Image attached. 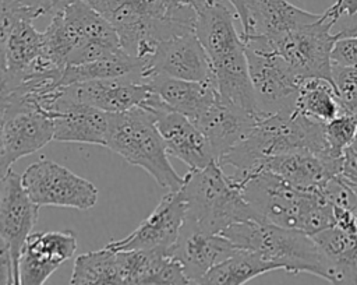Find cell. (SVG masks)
Returning a JSON list of instances; mask_svg holds the SVG:
<instances>
[{
	"instance_id": "1",
	"label": "cell",
	"mask_w": 357,
	"mask_h": 285,
	"mask_svg": "<svg viewBox=\"0 0 357 285\" xmlns=\"http://www.w3.org/2000/svg\"><path fill=\"white\" fill-rule=\"evenodd\" d=\"M195 32L212 68L219 94L262 119L265 115L257 102L250 78L245 43L234 27V14L223 0H198L195 3Z\"/></svg>"
},
{
	"instance_id": "2",
	"label": "cell",
	"mask_w": 357,
	"mask_h": 285,
	"mask_svg": "<svg viewBox=\"0 0 357 285\" xmlns=\"http://www.w3.org/2000/svg\"><path fill=\"white\" fill-rule=\"evenodd\" d=\"M230 177L261 221L311 236L335 225V208L319 190L294 187L262 166Z\"/></svg>"
},
{
	"instance_id": "3",
	"label": "cell",
	"mask_w": 357,
	"mask_h": 285,
	"mask_svg": "<svg viewBox=\"0 0 357 285\" xmlns=\"http://www.w3.org/2000/svg\"><path fill=\"white\" fill-rule=\"evenodd\" d=\"M119 34L121 48L146 60L158 43L195 31V0H85Z\"/></svg>"
},
{
	"instance_id": "4",
	"label": "cell",
	"mask_w": 357,
	"mask_h": 285,
	"mask_svg": "<svg viewBox=\"0 0 357 285\" xmlns=\"http://www.w3.org/2000/svg\"><path fill=\"white\" fill-rule=\"evenodd\" d=\"M43 35L46 56L61 70L126 52L114 27L85 0L63 3Z\"/></svg>"
},
{
	"instance_id": "5",
	"label": "cell",
	"mask_w": 357,
	"mask_h": 285,
	"mask_svg": "<svg viewBox=\"0 0 357 285\" xmlns=\"http://www.w3.org/2000/svg\"><path fill=\"white\" fill-rule=\"evenodd\" d=\"M291 152L332 156L325 140L324 123L296 109L268 115L255 123L250 133L219 161V165L245 172L261 166L272 156Z\"/></svg>"
},
{
	"instance_id": "6",
	"label": "cell",
	"mask_w": 357,
	"mask_h": 285,
	"mask_svg": "<svg viewBox=\"0 0 357 285\" xmlns=\"http://www.w3.org/2000/svg\"><path fill=\"white\" fill-rule=\"evenodd\" d=\"M238 249L255 253L290 274L307 272L326 281L321 251L311 235L259 219L233 224L222 232Z\"/></svg>"
},
{
	"instance_id": "7",
	"label": "cell",
	"mask_w": 357,
	"mask_h": 285,
	"mask_svg": "<svg viewBox=\"0 0 357 285\" xmlns=\"http://www.w3.org/2000/svg\"><path fill=\"white\" fill-rule=\"evenodd\" d=\"M180 190L187 204L185 218L208 233H222L233 224L259 219L218 162L190 169Z\"/></svg>"
},
{
	"instance_id": "8",
	"label": "cell",
	"mask_w": 357,
	"mask_h": 285,
	"mask_svg": "<svg viewBox=\"0 0 357 285\" xmlns=\"http://www.w3.org/2000/svg\"><path fill=\"white\" fill-rule=\"evenodd\" d=\"M106 147L128 163L146 170L160 187L169 191L181 189L184 176H180L170 163L165 141L152 113L146 109L110 113Z\"/></svg>"
},
{
	"instance_id": "9",
	"label": "cell",
	"mask_w": 357,
	"mask_h": 285,
	"mask_svg": "<svg viewBox=\"0 0 357 285\" xmlns=\"http://www.w3.org/2000/svg\"><path fill=\"white\" fill-rule=\"evenodd\" d=\"M35 15L15 0H1V87L59 68L46 56L45 35L33 27Z\"/></svg>"
},
{
	"instance_id": "10",
	"label": "cell",
	"mask_w": 357,
	"mask_h": 285,
	"mask_svg": "<svg viewBox=\"0 0 357 285\" xmlns=\"http://www.w3.org/2000/svg\"><path fill=\"white\" fill-rule=\"evenodd\" d=\"M243 39L250 78L259 109L265 115L294 110L304 80L273 49L266 36L250 35L243 36Z\"/></svg>"
},
{
	"instance_id": "11",
	"label": "cell",
	"mask_w": 357,
	"mask_h": 285,
	"mask_svg": "<svg viewBox=\"0 0 357 285\" xmlns=\"http://www.w3.org/2000/svg\"><path fill=\"white\" fill-rule=\"evenodd\" d=\"M333 25L331 18L321 14V18L312 24L268 39L301 80L332 81V52L336 42Z\"/></svg>"
},
{
	"instance_id": "12",
	"label": "cell",
	"mask_w": 357,
	"mask_h": 285,
	"mask_svg": "<svg viewBox=\"0 0 357 285\" xmlns=\"http://www.w3.org/2000/svg\"><path fill=\"white\" fill-rule=\"evenodd\" d=\"M21 179L29 198L39 207L89 210L98 203V189L89 180L50 159L31 163Z\"/></svg>"
},
{
	"instance_id": "13",
	"label": "cell",
	"mask_w": 357,
	"mask_h": 285,
	"mask_svg": "<svg viewBox=\"0 0 357 285\" xmlns=\"http://www.w3.org/2000/svg\"><path fill=\"white\" fill-rule=\"evenodd\" d=\"M36 205L22 186L21 175L13 169L1 175L0 186V240L1 258H7L13 267L14 284L18 282V261L22 247L38 221Z\"/></svg>"
},
{
	"instance_id": "14",
	"label": "cell",
	"mask_w": 357,
	"mask_h": 285,
	"mask_svg": "<svg viewBox=\"0 0 357 285\" xmlns=\"http://www.w3.org/2000/svg\"><path fill=\"white\" fill-rule=\"evenodd\" d=\"M152 113L170 156L190 169H202L216 161L205 134L187 116L170 109L153 91L141 106Z\"/></svg>"
},
{
	"instance_id": "15",
	"label": "cell",
	"mask_w": 357,
	"mask_h": 285,
	"mask_svg": "<svg viewBox=\"0 0 357 285\" xmlns=\"http://www.w3.org/2000/svg\"><path fill=\"white\" fill-rule=\"evenodd\" d=\"M187 215V204L181 190L169 191L156 208L126 238L110 240L113 250H156L172 253Z\"/></svg>"
},
{
	"instance_id": "16",
	"label": "cell",
	"mask_w": 357,
	"mask_h": 285,
	"mask_svg": "<svg viewBox=\"0 0 357 285\" xmlns=\"http://www.w3.org/2000/svg\"><path fill=\"white\" fill-rule=\"evenodd\" d=\"M152 75L187 81L213 80L208 54L197 32L174 35L160 41L151 57L145 60L141 78L146 81Z\"/></svg>"
},
{
	"instance_id": "17",
	"label": "cell",
	"mask_w": 357,
	"mask_h": 285,
	"mask_svg": "<svg viewBox=\"0 0 357 285\" xmlns=\"http://www.w3.org/2000/svg\"><path fill=\"white\" fill-rule=\"evenodd\" d=\"M1 175L20 158L31 155L54 140L53 116L39 108L1 112Z\"/></svg>"
},
{
	"instance_id": "18",
	"label": "cell",
	"mask_w": 357,
	"mask_h": 285,
	"mask_svg": "<svg viewBox=\"0 0 357 285\" xmlns=\"http://www.w3.org/2000/svg\"><path fill=\"white\" fill-rule=\"evenodd\" d=\"M75 250L77 236L71 231L32 232L18 261L20 285H43Z\"/></svg>"
},
{
	"instance_id": "19",
	"label": "cell",
	"mask_w": 357,
	"mask_h": 285,
	"mask_svg": "<svg viewBox=\"0 0 357 285\" xmlns=\"http://www.w3.org/2000/svg\"><path fill=\"white\" fill-rule=\"evenodd\" d=\"M50 115L54 120L56 141L106 147L110 113L75 99L67 87L53 105Z\"/></svg>"
},
{
	"instance_id": "20",
	"label": "cell",
	"mask_w": 357,
	"mask_h": 285,
	"mask_svg": "<svg viewBox=\"0 0 357 285\" xmlns=\"http://www.w3.org/2000/svg\"><path fill=\"white\" fill-rule=\"evenodd\" d=\"M222 233H208L185 218L172 256L180 261L190 282H198L213 265L240 251Z\"/></svg>"
},
{
	"instance_id": "21",
	"label": "cell",
	"mask_w": 357,
	"mask_h": 285,
	"mask_svg": "<svg viewBox=\"0 0 357 285\" xmlns=\"http://www.w3.org/2000/svg\"><path fill=\"white\" fill-rule=\"evenodd\" d=\"M67 89L75 99L112 115L141 108L152 94L151 85L139 77L93 80Z\"/></svg>"
},
{
	"instance_id": "22",
	"label": "cell",
	"mask_w": 357,
	"mask_h": 285,
	"mask_svg": "<svg viewBox=\"0 0 357 285\" xmlns=\"http://www.w3.org/2000/svg\"><path fill=\"white\" fill-rule=\"evenodd\" d=\"M258 120L261 119L219 94L198 117L195 124L208 138L219 163V161L250 133Z\"/></svg>"
},
{
	"instance_id": "23",
	"label": "cell",
	"mask_w": 357,
	"mask_h": 285,
	"mask_svg": "<svg viewBox=\"0 0 357 285\" xmlns=\"http://www.w3.org/2000/svg\"><path fill=\"white\" fill-rule=\"evenodd\" d=\"M261 166L294 187L319 190L331 179L342 173L343 158L314 152H291L272 156Z\"/></svg>"
},
{
	"instance_id": "24",
	"label": "cell",
	"mask_w": 357,
	"mask_h": 285,
	"mask_svg": "<svg viewBox=\"0 0 357 285\" xmlns=\"http://www.w3.org/2000/svg\"><path fill=\"white\" fill-rule=\"evenodd\" d=\"M332 285H357V231L332 225L315 235Z\"/></svg>"
},
{
	"instance_id": "25",
	"label": "cell",
	"mask_w": 357,
	"mask_h": 285,
	"mask_svg": "<svg viewBox=\"0 0 357 285\" xmlns=\"http://www.w3.org/2000/svg\"><path fill=\"white\" fill-rule=\"evenodd\" d=\"M319 18L321 14L305 11L287 0H251L248 24L247 28L241 31V35L276 38L312 24Z\"/></svg>"
},
{
	"instance_id": "26",
	"label": "cell",
	"mask_w": 357,
	"mask_h": 285,
	"mask_svg": "<svg viewBox=\"0 0 357 285\" xmlns=\"http://www.w3.org/2000/svg\"><path fill=\"white\" fill-rule=\"evenodd\" d=\"M146 82L170 109L187 116L194 123L219 95L213 80L187 81L166 75H152Z\"/></svg>"
},
{
	"instance_id": "27",
	"label": "cell",
	"mask_w": 357,
	"mask_h": 285,
	"mask_svg": "<svg viewBox=\"0 0 357 285\" xmlns=\"http://www.w3.org/2000/svg\"><path fill=\"white\" fill-rule=\"evenodd\" d=\"M71 285H126L123 253L105 246L79 254L73 267Z\"/></svg>"
},
{
	"instance_id": "28",
	"label": "cell",
	"mask_w": 357,
	"mask_h": 285,
	"mask_svg": "<svg viewBox=\"0 0 357 285\" xmlns=\"http://www.w3.org/2000/svg\"><path fill=\"white\" fill-rule=\"evenodd\" d=\"M145 61L121 52L116 56L99 59L95 61L67 66L63 68L60 85L70 87L93 80H109L119 77H139L142 75ZM142 80V78H141Z\"/></svg>"
},
{
	"instance_id": "29",
	"label": "cell",
	"mask_w": 357,
	"mask_h": 285,
	"mask_svg": "<svg viewBox=\"0 0 357 285\" xmlns=\"http://www.w3.org/2000/svg\"><path fill=\"white\" fill-rule=\"evenodd\" d=\"M296 110L318 123H328L346 113L333 82L326 78H307L301 82Z\"/></svg>"
},
{
	"instance_id": "30",
	"label": "cell",
	"mask_w": 357,
	"mask_h": 285,
	"mask_svg": "<svg viewBox=\"0 0 357 285\" xmlns=\"http://www.w3.org/2000/svg\"><path fill=\"white\" fill-rule=\"evenodd\" d=\"M275 270L273 264L262 260L255 253L240 250L213 265L197 285H244L250 279Z\"/></svg>"
},
{
	"instance_id": "31",
	"label": "cell",
	"mask_w": 357,
	"mask_h": 285,
	"mask_svg": "<svg viewBox=\"0 0 357 285\" xmlns=\"http://www.w3.org/2000/svg\"><path fill=\"white\" fill-rule=\"evenodd\" d=\"M324 134L331 155L343 158L344 151L353 144L357 136V115L342 113L324 123Z\"/></svg>"
},
{
	"instance_id": "32",
	"label": "cell",
	"mask_w": 357,
	"mask_h": 285,
	"mask_svg": "<svg viewBox=\"0 0 357 285\" xmlns=\"http://www.w3.org/2000/svg\"><path fill=\"white\" fill-rule=\"evenodd\" d=\"M332 82L344 112L357 115V67L332 63Z\"/></svg>"
},
{
	"instance_id": "33",
	"label": "cell",
	"mask_w": 357,
	"mask_h": 285,
	"mask_svg": "<svg viewBox=\"0 0 357 285\" xmlns=\"http://www.w3.org/2000/svg\"><path fill=\"white\" fill-rule=\"evenodd\" d=\"M332 63L357 67V38L337 39L332 52Z\"/></svg>"
},
{
	"instance_id": "34",
	"label": "cell",
	"mask_w": 357,
	"mask_h": 285,
	"mask_svg": "<svg viewBox=\"0 0 357 285\" xmlns=\"http://www.w3.org/2000/svg\"><path fill=\"white\" fill-rule=\"evenodd\" d=\"M332 32L337 39H347V38H357V13L354 14H344L335 22Z\"/></svg>"
},
{
	"instance_id": "35",
	"label": "cell",
	"mask_w": 357,
	"mask_h": 285,
	"mask_svg": "<svg viewBox=\"0 0 357 285\" xmlns=\"http://www.w3.org/2000/svg\"><path fill=\"white\" fill-rule=\"evenodd\" d=\"M20 6L25 7L28 11H31L35 18L43 15V14H49V13H54L63 3L68 1V0H15Z\"/></svg>"
},
{
	"instance_id": "36",
	"label": "cell",
	"mask_w": 357,
	"mask_h": 285,
	"mask_svg": "<svg viewBox=\"0 0 357 285\" xmlns=\"http://www.w3.org/2000/svg\"><path fill=\"white\" fill-rule=\"evenodd\" d=\"M354 13H357V0H336L324 14L336 22L342 15Z\"/></svg>"
},
{
	"instance_id": "37",
	"label": "cell",
	"mask_w": 357,
	"mask_h": 285,
	"mask_svg": "<svg viewBox=\"0 0 357 285\" xmlns=\"http://www.w3.org/2000/svg\"><path fill=\"white\" fill-rule=\"evenodd\" d=\"M346 176L357 179V147L350 145L343 155V170Z\"/></svg>"
},
{
	"instance_id": "38",
	"label": "cell",
	"mask_w": 357,
	"mask_h": 285,
	"mask_svg": "<svg viewBox=\"0 0 357 285\" xmlns=\"http://www.w3.org/2000/svg\"><path fill=\"white\" fill-rule=\"evenodd\" d=\"M229 1L234 7V11L237 14V18L241 22L243 29H245L247 24H248V11H250L251 0H229Z\"/></svg>"
},
{
	"instance_id": "39",
	"label": "cell",
	"mask_w": 357,
	"mask_h": 285,
	"mask_svg": "<svg viewBox=\"0 0 357 285\" xmlns=\"http://www.w3.org/2000/svg\"><path fill=\"white\" fill-rule=\"evenodd\" d=\"M351 145H354V147H357V136H356V138H354V141H353V144Z\"/></svg>"
}]
</instances>
